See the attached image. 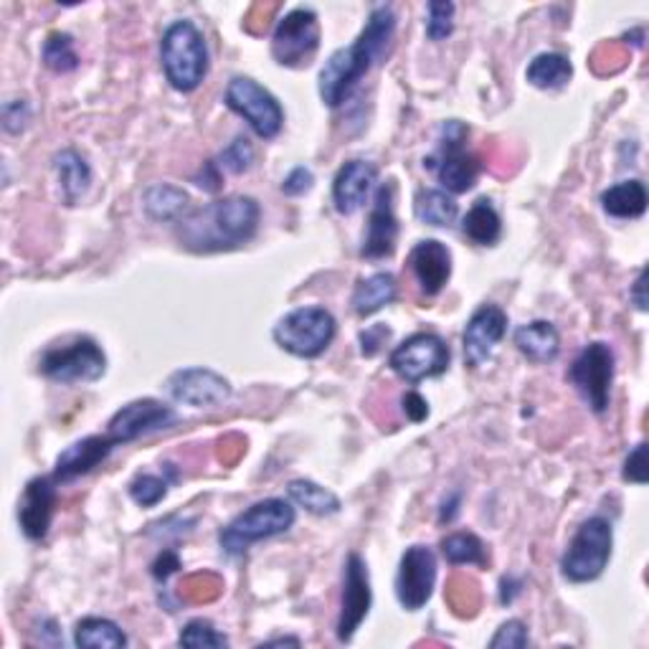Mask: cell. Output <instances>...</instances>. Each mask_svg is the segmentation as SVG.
<instances>
[{"label":"cell","mask_w":649,"mask_h":649,"mask_svg":"<svg viewBox=\"0 0 649 649\" xmlns=\"http://www.w3.org/2000/svg\"><path fill=\"white\" fill-rule=\"evenodd\" d=\"M373 604V589L368 566L358 554H351L343 566V596H340V616H338V639L351 642L361 624L368 619Z\"/></svg>","instance_id":"14"},{"label":"cell","mask_w":649,"mask_h":649,"mask_svg":"<svg viewBox=\"0 0 649 649\" xmlns=\"http://www.w3.org/2000/svg\"><path fill=\"white\" fill-rule=\"evenodd\" d=\"M602 208L614 218H639L647 210V189L642 181H622L602 193Z\"/></svg>","instance_id":"28"},{"label":"cell","mask_w":649,"mask_h":649,"mask_svg":"<svg viewBox=\"0 0 649 649\" xmlns=\"http://www.w3.org/2000/svg\"><path fill=\"white\" fill-rule=\"evenodd\" d=\"M338 322L324 307H297L274 324V343L297 358H318L335 340Z\"/></svg>","instance_id":"6"},{"label":"cell","mask_w":649,"mask_h":649,"mask_svg":"<svg viewBox=\"0 0 649 649\" xmlns=\"http://www.w3.org/2000/svg\"><path fill=\"white\" fill-rule=\"evenodd\" d=\"M262 206L251 196H229L185 214L175 224V237L193 254L234 251L257 237Z\"/></svg>","instance_id":"1"},{"label":"cell","mask_w":649,"mask_h":649,"mask_svg":"<svg viewBox=\"0 0 649 649\" xmlns=\"http://www.w3.org/2000/svg\"><path fill=\"white\" fill-rule=\"evenodd\" d=\"M442 556L452 566H480L485 568L487 561V548L485 543L477 538L475 533H452L442 540Z\"/></svg>","instance_id":"33"},{"label":"cell","mask_w":649,"mask_h":649,"mask_svg":"<svg viewBox=\"0 0 649 649\" xmlns=\"http://www.w3.org/2000/svg\"><path fill=\"white\" fill-rule=\"evenodd\" d=\"M457 513H459V492H454L449 500H444V502H442V515H440V521H442V523H452L454 517H457Z\"/></svg>","instance_id":"49"},{"label":"cell","mask_w":649,"mask_h":649,"mask_svg":"<svg viewBox=\"0 0 649 649\" xmlns=\"http://www.w3.org/2000/svg\"><path fill=\"white\" fill-rule=\"evenodd\" d=\"M38 371L56 384H94L107 373V355L92 338H79L67 348H52L41 355Z\"/></svg>","instance_id":"11"},{"label":"cell","mask_w":649,"mask_h":649,"mask_svg":"<svg viewBox=\"0 0 649 649\" xmlns=\"http://www.w3.org/2000/svg\"><path fill=\"white\" fill-rule=\"evenodd\" d=\"M409 266L426 297H436L452 277V251L436 239H424L411 249Z\"/></svg>","instance_id":"21"},{"label":"cell","mask_w":649,"mask_h":649,"mask_svg":"<svg viewBox=\"0 0 649 649\" xmlns=\"http://www.w3.org/2000/svg\"><path fill=\"white\" fill-rule=\"evenodd\" d=\"M312 183H315L312 170H310V168H305V166H297V168L292 170V173L282 181V193H284V196H289V198L305 196V193L312 189Z\"/></svg>","instance_id":"42"},{"label":"cell","mask_w":649,"mask_h":649,"mask_svg":"<svg viewBox=\"0 0 649 649\" xmlns=\"http://www.w3.org/2000/svg\"><path fill=\"white\" fill-rule=\"evenodd\" d=\"M115 442L110 440V434L104 436H87V440H79L69 444L59 457H56L54 467V480L56 482H75L79 477H84L102 465L104 459L110 457L112 449H115Z\"/></svg>","instance_id":"22"},{"label":"cell","mask_w":649,"mask_h":649,"mask_svg":"<svg viewBox=\"0 0 649 649\" xmlns=\"http://www.w3.org/2000/svg\"><path fill=\"white\" fill-rule=\"evenodd\" d=\"M436 587V556L429 546L403 550L396 573V599L406 612H419L429 604Z\"/></svg>","instance_id":"13"},{"label":"cell","mask_w":649,"mask_h":649,"mask_svg":"<svg viewBox=\"0 0 649 649\" xmlns=\"http://www.w3.org/2000/svg\"><path fill=\"white\" fill-rule=\"evenodd\" d=\"M525 77L533 87L538 89H561L568 84V79L573 77V67L563 54L546 52V54H538L531 64H527Z\"/></svg>","instance_id":"30"},{"label":"cell","mask_w":649,"mask_h":649,"mask_svg":"<svg viewBox=\"0 0 649 649\" xmlns=\"http://www.w3.org/2000/svg\"><path fill=\"white\" fill-rule=\"evenodd\" d=\"M622 477L627 482H635V485L647 482V442H639L635 449L627 454V459H624Z\"/></svg>","instance_id":"41"},{"label":"cell","mask_w":649,"mask_h":649,"mask_svg":"<svg viewBox=\"0 0 649 649\" xmlns=\"http://www.w3.org/2000/svg\"><path fill=\"white\" fill-rule=\"evenodd\" d=\"M251 162H254V148H251V143L247 137H237L229 148H226L221 156H218L216 166L221 168V173H234L239 175L243 170L251 168Z\"/></svg>","instance_id":"38"},{"label":"cell","mask_w":649,"mask_h":649,"mask_svg":"<svg viewBox=\"0 0 649 649\" xmlns=\"http://www.w3.org/2000/svg\"><path fill=\"white\" fill-rule=\"evenodd\" d=\"M193 181H196L198 189L208 191V193H216L224 183V173H221V168L216 166V160H210V162H206V166H203V170L196 178H193Z\"/></svg>","instance_id":"45"},{"label":"cell","mask_w":649,"mask_h":649,"mask_svg":"<svg viewBox=\"0 0 649 649\" xmlns=\"http://www.w3.org/2000/svg\"><path fill=\"white\" fill-rule=\"evenodd\" d=\"M75 645L77 647H94V649H119L127 645V635L112 619L102 616H87L75 627Z\"/></svg>","instance_id":"32"},{"label":"cell","mask_w":649,"mask_h":649,"mask_svg":"<svg viewBox=\"0 0 649 649\" xmlns=\"http://www.w3.org/2000/svg\"><path fill=\"white\" fill-rule=\"evenodd\" d=\"M399 295V284L391 272H376L368 280H361L353 292V310L358 318H371L388 307Z\"/></svg>","instance_id":"25"},{"label":"cell","mask_w":649,"mask_h":649,"mask_svg":"<svg viewBox=\"0 0 649 649\" xmlns=\"http://www.w3.org/2000/svg\"><path fill=\"white\" fill-rule=\"evenodd\" d=\"M160 59L166 79L175 92H193L208 75V48L193 21H175L160 38Z\"/></svg>","instance_id":"3"},{"label":"cell","mask_w":649,"mask_h":649,"mask_svg":"<svg viewBox=\"0 0 649 649\" xmlns=\"http://www.w3.org/2000/svg\"><path fill=\"white\" fill-rule=\"evenodd\" d=\"M531 645V637H527V627L521 619H510L500 624V629L494 631L490 639L492 649H523Z\"/></svg>","instance_id":"39"},{"label":"cell","mask_w":649,"mask_h":649,"mask_svg":"<svg viewBox=\"0 0 649 649\" xmlns=\"http://www.w3.org/2000/svg\"><path fill=\"white\" fill-rule=\"evenodd\" d=\"M170 480L168 477H158V475H137L133 482H129V498H133L140 508H156L158 502L166 500Z\"/></svg>","instance_id":"36"},{"label":"cell","mask_w":649,"mask_h":649,"mask_svg":"<svg viewBox=\"0 0 649 649\" xmlns=\"http://www.w3.org/2000/svg\"><path fill=\"white\" fill-rule=\"evenodd\" d=\"M517 594H521V583H517L515 579L500 581V602L502 604H513Z\"/></svg>","instance_id":"48"},{"label":"cell","mask_w":649,"mask_h":649,"mask_svg":"<svg viewBox=\"0 0 649 649\" xmlns=\"http://www.w3.org/2000/svg\"><path fill=\"white\" fill-rule=\"evenodd\" d=\"M469 127L459 119H449L440 127V156L426 158L424 168H432L436 181L444 185L446 193L462 196L472 191L480 178V160L465 150Z\"/></svg>","instance_id":"7"},{"label":"cell","mask_w":649,"mask_h":649,"mask_svg":"<svg viewBox=\"0 0 649 649\" xmlns=\"http://www.w3.org/2000/svg\"><path fill=\"white\" fill-rule=\"evenodd\" d=\"M150 568H152V576H156L158 581H168L170 576L181 568V556H178L175 550H162L156 561H152Z\"/></svg>","instance_id":"44"},{"label":"cell","mask_w":649,"mask_h":649,"mask_svg":"<svg viewBox=\"0 0 649 649\" xmlns=\"http://www.w3.org/2000/svg\"><path fill=\"white\" fill-rule=\"evenodd\" d=\"M270 645H299V639L295 637H284V639H272Z\"/></svg>","instance_id":"50"},{"label":"cell","mask_w":649,"mask_h":649,"mask_svg":"<svg viewBox=\"0 0 649 649\" xmlns=\"http://www.w3.org/2000/svg\"><path fill=\"white\" fill-rule=\"evenodd\" d=\"M616 358L612 345L604 340L589 343L576 355L571 368H568V380L579 391V396L594 413H604L612 401V384H614Z\"/></svg>","instance_id":"9"},{"label":"cell","mask_w":649,"mask_h":649,"mask_svg":"<svg viewBox=\"0 0 649 649\" xmlns=\"http://www.w3.org/2000/svg\"><path fill=\"white\" fill-rule=\"evenodd\" d=\"M226 107L247 119V125L262 137L272 140L284 127V110L270 89H264L251 77H234L224 94Z\"/></svg>","instance_id":"10"},{"label":"cell","mask_w":649,"mask_h":649,"mask_svg":"<svg viewBox=\"0 0 649 649\" xmlns=\"http://www.w3.org/2000/svg\"><path fill=\"white\" fill-rule=\"evenodd\" d=\"M413 214L421 224L436 226V229H449L457 221L459 206L446 191L421 189L413 198Z\"/></svg>","instance_id":"27"},{"label":"cell","mask_w":649,"mask_h":649,"mask_svg":"<svg viewBox=\"0 0 649 649\" xmlns=\"http://www.w3.org/2000/svg\"><path fill=\"white\" fill-rule=\"evenodd\" d=\"M396 34V13L391 5L373 8L363 31L351 46L338 48L320 69L318 89L328 107H340L363 77L384 59Z\"/></svg>","instance_id":"2"},{"label":"cell","mask_w":649,"mask_h":649,"mask_svg":"<svg viewBox=\"0 0 649 649\" xmlns=\"http://www.w3.org/2000/svg\"><path fill=\"white\" fill-rule=\"evenodd\" d=\"M462 231H465V237L469 241H475L477 247H494V243L500 241L502 221L490 198H480L467 210L465 221H462Z\"/></svg>","instance_id":"29"},{"label":"cell","mask_w":649,"mask_h":649,"mask_svg":"<svg viewBox=\"0 0 649 649\" xmlns=\"http://www.w3.org/2000/svg\"><path fill=\"white\" fill-rule=\"evenodd\" d=\"M31 122V107L26 100H8L3 104V127L5 133L19 135L29 127Z\"/></svg>","instance_id":"40"},{"label":"cell","mask_w":649,"mask_h":649,"mask_svg":"<svg viewBox=\"0 0 649 649\" xmlns=\"http://www.w3.org/2000/svg\"><path fill=\"white\" fill-rule=\"evenodd\" d=\"M191 206L189 193L178 185L156 183L143 193V208L152 221H181Z\"/></svg>","instance_id":"26"},{"label":"cell","mask_w":649,"mask_h":649,"mask_svg":"<svg viewBox=\"0 0 649 649\" xmlns=\"http://www.w3.org/2000/svg\"><path fill=\"white\" fill-rule=\"evenodd\" d=\"M378 181V168L368 160H348L332 178V203L340 216H353L368 201Z\"/></svg>","instance_id":"20"},{"label":"cell","mask_w":649,"mask_h":649,"mask_svg":"<svg viewBox=\"0 0 649 649\" xmlns=\"http://www.w3.org/2000/svg\"><path fill=\"white\" fill-rule=\"evenodd\" d=\"M175 421L178 413L170 409L168 403L156 399H137L122 406L115 417L110 419L107 434L110 440L119 446L140 440V436L162 432V429H170Z\"/></svg>","instance_id":"15"},{"label":"cell","mask_w":649,"mask_h":649,"mask_svg":"<svg viewBox=\"0 0 649 649\" xmlns=\"http://www.w3.org/2000/svg\"><path fill=\"white\" fill-rule=\"evenodd\" d=\"M629 299H631V305H635L639 312H645V310H647V297H645V272H639V274H637L635 284H631Z\"/></svg>","instance_id":"47"},{"label":"cell","mask_w":649,"mask_h":649,"mask_svg":"<svg viewBox=\"0 0 649 649\" xmlns=\"http://www.w3.org/2000/svg\"><path fill=\"white\" fill-rule=\"evenodd\" d=\"M320 48V21L312 8H292L277 21L272 34V56L280 67L303 69Z\"/></svg>","instance_id":"8"},{"label":"cell","mask_w":649,"mask_h":649,"mask_svg":"<svg viewBox=\"0 0 649 649\" xmlns=\"http://www.w3.org/2000/svg\"><path fill=\"white\" fill-rule=\"evenodd\" d=\"M297 521L295 505L284 498H266L243 510L218 533L221 550L229 556H241L259 540L287 533Z\"/></svg>","instance_id":"4"},{"label":"cell","mask_w":649,"mask_h":649,"mask_svg":"<svg viewBox=\"0 0 649 649\" xmlns=\"http://www.w3.org/2000/svg\"><path fill=\"white\" fill-rule=\"evenodd\" d=\"M41 56H44V64L56 75H67V71H75L79 67V56L75 48V38L69 34H48L44 41V48H41Z\"/></svg>","instance_id":"34"},{"label":"cell","mask_w":649,"mask_h":649,"mask_svg":"<svg viewBox=\"0 0 649 649\" xmlns=\"http://www.w3.org/2000/svg\"><path fill=\"white\" fill-rule=\"evenodd\" d=\"M54 170L56 178H59L64 203L67 206H77L87 196L89 185H92V168H89V162L77 150L67 148L54 156Z\"/></svg>","instance_id":"24"},{"label":"cell","mask_w":649,"mask_h":649,"mask_svg":"<svg viewBox=\"0 0 649 649\" xmlns=\"http://www.w3.org/2000/svg\"><path fill=\"white\" fill-rule=\"evenodd\" d=\"M168 394L173 401L193 409H216L231 399V384L210 368H181L168 378Z\"/></svg>","instance_id":"16"},{"label":"cell","mask_w":649,"mask_h":649,"mask_svg":"<svg viewBox=\"0 0 649 649\" xmlns=\"http://www.w3.org/2000/svg\"><path fill=\"white\" fill-rule=\"evenodd\" d=\"M287 494L295 505L305 508L312 515H335L340 513V498L328 487L312 480H292L287 485Z\"/></svg>","instance_id":"31"},{"label":"cell","mask_w":649,"mask_h":649,"mask_svg":"<svg viewBox=\"0 0 649 649\" xmlns=\"http://www.w3.org/2000/svg\"><path fill=\"white\" fill-rule=\"evenodd\" d=\"M454 3L449 0H432L426 5V36L432 41H444L454 31Z\"/></svg>","instance_id":"37"},{"label":"cell","mask_w":649,"mask_h":649,"mask_svg":"<svg viewBox=\"0 0 649 649\" xmlns=\"http://www.w3.org/2000/svg\"><path fill=\"white\" fill-rule=\"evenodd\" d=\"M396 241H399V218L394 210V183L388 181L376 191L361 254L371 262H378V259L394 254Z\"/></svg>","instance_id":"18"},{"label":"cell","mask_w":649,"mask_h":649,"mask_svg":"<svg viewBox=\"0 0 649 649\" xmlns=\"http://www.w3.org/2000/svg\"><path fill=\"white\" fill-rule=\"evenodd\" d=\"M388 338H391V330H388L386 324H371V328H365L358 335L361 353L365 358H373V355L380 353V348L388 343Z\"/></svg>","instance_id":"43"},{"label":"cell","mask_w":649,"mask_h":649,"mask_svg":"<svg viewBox=\"0 0 649 649\" xmlns=\"http://www.w3.org/2000/svg\"><path fill=\"white\" fill-rule=\"evenodd\" d=\"M515 348L531 363H554L561 353V335L548 320H533L515 330Z\"/></svg>","instance_id":"23"},{"label":"cell","mask_w":649,"mask_h":649,"mask_svg":"<svg viewBox=\"0 0 649 649\" xmlns=\"http://www.w3.org/2000/svg\"><path fill=\"white\" fill-rule=\"evenodd\" d=\"M56 482L54 477H36L23 490L19 505V523L29 540H44L56 513Z\"/></svg>","instance_id":"19"},{"label":"cell","mask_w":649,"mask_h":649,"mask_svg":"<svg viewBox=\"0 0 649 649\" xmlns=\"http://www.w3.org/2000/svg\"><path fill=\"white\" fill-rule=\"evenodd\" d=\"M388 365L406 384H421L449 368V348L434 332H417L394 348Z\"/></svg>","instance_id":"12"},{"label":"cell","mask_w":649,"mask_h":649,"mask_svg":"<svg viewBox=\"0 0 649 649\" xmlns=\"http://www.w3.org/2000/svg\"><path fill=\"white\" fill-rule=\"evenodd\" d=\"M614 527L602 515L589 517L576 527L561 556V573L571 583L596 581L612 561Z\"/></svg>","instance_id":"5"},{"label":"cell","mask_w":649,"mask_h":649,"mask_svg":"<svg viewBox=\"0 0 649 649\" xmlns=\"http://www.w3.org/2000/svg\"><path fill=\"white\" fill-rule=\"evenodd\" d=\"M178 645L191 649H208V647H229V637L218 631L208 619H193L181 629Z\"/></svg>","instance_id":"35"},{"label":"cell","mask_w":649,"mask_h":649,"mask_svg":"<svg viewBox=\"0 0 649 649\" xmlns=\"http://www.w3.org/2000/svg\"><path fill=\"white\" fill-rule=\"evenodd\" d=\"M403 413L409 417V421H413V424H421L429 417V403L421 394L417 391H409L403 396Z\"/></svg>","instance_id":"46"},{"label":"cell","mask_w":649,"mask_h":649,"mask_svg":"<svg viewBox=\"0 0 649 649\" xmlns=\"http://www.w3.org/2000/svg\"><path fill=\"white\" fill-rule=\"evenodd\" d=\"M508 332V315L498 305H482L477 307L472 318H469L462 343H465V358L472 368H482V365L492 358L494 348L500 345V340Z\"/></svg>","instance_id":"17"}]
</instances>
